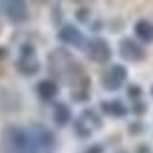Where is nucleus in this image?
<instances>
[{
    "mask_svg": "<svg viewBox=\"0 0 153 153\" xmlns=\"http://www.w3.org/2000/svg\"><path fill=\"white\" fill-rule=\"evenodd\" d=\"M125 80H127V68L123 66V64H111L104 73H101V85H104V90H120L123 85H125Z\"/></svg>",
    "mask_w": 153,
    "mask_h": 153,
    "instance_id": "7ed1b4c3",
    "label": "nucleus"
},
{
    "mask_svg": "<svg viewBox=\"0 0 153 153\" xmlns=\"http://www.w3.org/2000/svg\"><path fill=\"white\" fill-rule=\"evenodd\" d=\"M118 153H127V151H118Z\"/></svg>",
    "mask_w": 153,
    "mask_h": 153,
    "instance_id": "6ab92c4d",
    "label": "nucleus"
},
{
    "mask_svg": "<svg viewBox=\"0 0 153 153\" xmlns=\"http://www.w3.org/2000/svg\"><path fill=\"white\" fill-rule=\"evenodd\" d=\"M82 50L87 52V57L92 59L94 64H108V61H111V45H108L104 38H92V40H87Z\"/></svg>",
    "mask_w": 153,
    "mask_h": 153,
    "instance_id": "20e7f679",
    "label": "nucleus"
},
{
    "mask_svg": "<svg viewBox=\"0 0 153 153\" xmlns=\"http://www.w3.org/2000/svg\"><path fill=\"white\" fill-rule=\"evenodd\" d=\"M101 127V118L97 113L94 108H85L82 113L78 115V120L73 123V130L80 139H87V137H92V132H97Z\"/></svg>",
    "mask_w": 153,
    "mask_h": 153,
    "instance_id": "f03ea898",
    "label": "nucleus"
},
{
    "mask_svg": "<svg viewBox=\"0 0 153 153\" xmlns=\"http://www.w3.org/2000/svg\"><path fill=\"white\" fill-rule=\"evenodd\" d=\"M17 71L21 76H36L40 71V61L36 57V50L31 45H24L21 47V57L17 59Z\"/></svg>",
    "mask_w": 153,
    "mask_h": 153,
    "instance_id": "39448f33",
    "label": "nucleus"
},
{
    "mask_svg": "<svg viewBox=\"0 0 153 153\" xmlns=\"http://www.w3.org/2000/svg\"><path fill=\"white\" fill-rule=\"evenodd\" d=\"M101 113L104 115H111V118H125L127 115V106L120 101V99H106V101H101Z\"/></svg>",
    "mask_w": 153,
    "mask_h": 153,
    "instance_id": "9d476101",
    "label": "nucleus"
},
{
    "mask_svg": "<svg viewBox=\"0 0 153 153\" xmlns=\"http://www.w3.org/2000/svg\"><path fill=\"white\" fill-rule=\"evenodd\" d=\"M127 94H130V97H134V99H137V97L141 94V90H139L137 85H132V87H127Z\"/></svg>",
    "mask_w": 153,
    "mask_h": 153,
    "instance_id": "2eb2a0df",
    "label": "nucleus"
},
{
    "mask_svg": "<svg viewBox=\"0 0 153 153\" xmlns=\"http://www.w3.org/2000/svg\"><path fill=\"white\" fill-rule=\"evenodd\" d=\"M0 10L12 24H24L28 19V5L19 0H10V2H0Z\"/></svg>",
    "mask_w": 153,
    "mask_h": 153,
    "instance_id": "0eeeda50",
    "label": "nucleus"
},
{
    "mask_svg": "<svg viewBox=\"0 0 153 153\" xmlns=\"http://www.w3.org/2000/svg\"><path fill=\"white\" fill-rule=\"evenodd\" d=\"M36 94H38L40 101H45V104H50V101H54L59 97V82L54 78H45V80H40L38 85H36Z\"/></svg>",
    "mask_w": 153,
    "mask_h": 153,
    "instance_id": "1a4fd4ad",
    "label": "nucleus"
},
{
    "mask_svg": "<svg viewBox=\"0 0 153 153\" xmlns=\"http://www.w3.org/2000/svg\"><path fill=\"white\" fill-rule=\"evenodd\" d=\"M82 153H104V146H101V144H92V146H87Z\"/></svg>",
    "mask_w": 153,
    "mask_h": 153,
    "instance_id": "ddd939ff",
    "label": "nucleus"
},
{
    "mask_svg": "<svg viewBox=\"0 0 153 153\" xmlns=\"http://www.w3.org/2000/svg\"><path fill=\"white\" fill-rule=\"evenodd\" d=\"M134 36H137V42H141V45L151 42L153 40V24L149 19H139L134 24Z\"/></svg>",
    "mask_w": 153,
    "mask_h": 153,
    "instance_id": "9b49d317",
    "label": "nucleus"
},
{
    "mask_svg": "<svg viewBox=\"0 0 153 153\" xmlns=\"http://www.w3.org/2000/svg\"><path fill=\"white\" fill-rule=\"evenodd\" d=\"M5 153H54L57 137L42 125H7L0 132Z\"/></svg>",
    "mask_w": 153,
    "mask_h": 153,
    "instance_id": "f257e3e1",
    "label": "nucleus"
},
{
    "mask_svg": "<svg viewBox=\"0 0 153 153\" xmlns=\"http://www.w3.org/2000/svg\"><path fill=\"white\" fill-rule=\"evenodd\" d=\"M151 97H153V87H151Z\"/></svg>",
    "mask_w": 153,
    "mask_h": 153,
    "instance_id": "aec40b11",
    "label": "nucleus"
},
{
    "mask_svg": "<svg viewBox=\"0 0 153 153\" xmlns=\"http://www.w3.org/2000/svg\"><path fill=\"white\" fill-rule=\"evenodd\" d=\"M2 57H5V50H2V47H0V59H2Z\"/></svg>",
    "mask_w": 153,
    "mask_h": 153,
    "instance_id": "a211bd4d",
    "label": "nucleus"
},
{
    "mask_svg": "<svg viewBox=\"0 0 153 153\" xmlns=\"http://www.w3.org/2000/svg\"><path fill=\"white\" fill-rule=\"evenodd\" d=\"M141 130H144V125H132V127H130V132H132V134L141 132Z\"/></svg>",
    "mask_w": 153,
    "mask_h": 153,
    "instance_id": "f3484780",
    "label": "nucleus"
},
{
    "mask_svg": "<svg viewBox=\"0 0 153 153\" xmlns=\"http://www.w3.org/2000/svg\"><path fill=\"white\" fill-rule=\"evenodd\" d=\"M52 118H54V123H57V125H61V127H64V125H68V123H71V118H73V115H71V108H68V104H54V113H52Z\"/></svg>",
    "mask_w": 153,
    "mask_h": 153,
    "instance_id": "f8f14e48",
    "label": "nucleus"
},
{
    "mask_svg": "<svg viewBox=\"0 0 153 153\" xmlns=\"http://www.w3.org/2000/svg\"><path fill=\"white\" fill-rule=\"evenodd\" d=\"M132 111H134V113H144V111H146V104H144V101H134Z\"/></svg>",
    "mask_w": 153,
    "mask_h": 153,
    "instance_id": "4468645a",
    "label": "nucleus"
},
{
    "mask_svg": "<svg viewBox=\"0 0 153 153\" xmlns=\"http://www.w3.org/2000/svg\"><path fill=\"white\" fill-rule=\"evenodd\" d=\"M118 52L125 61H144L146 59V50L141 42H137L134 38H123L118 45Z\"/></svg>",
    "mask_w": 153,
    "mask_h": 153,
    "instance_id": "423d86ee",
    "label": "nucleus"
},
{
    "mask_svg": "<svg viewBox=\"0 0 153 153\" xmlns=\"http://www.w3.org/2000/svg\"><path fill=\"white\" fill-rule=\"evenodd\" d=\"M57 38L61 45H66V47H85V36L80 33V28L73 26V24H64L61 28H59Z\"/></svg>",
    "mask_w": 153,
    "mask_h": 153,
    "instance_id": "6e6552de",
    "label": "nucleus"
},
{
    "mask_svg": "<svg viewBox=\"0 0 153 153\" xmlns=\"http://www.w3.org/2000/svg\"><path fill=\"white\" fill-rule=\"evenodd\" d=\"M87 17H90V12H87V7H80V10H78V19H80V21H85Z\"/></svg>",
    "mask_w": 153,
    "mask_h": 153,
    "instance_id": "dca6fc26",
    "label": "nucleus"
}]
</instances>
